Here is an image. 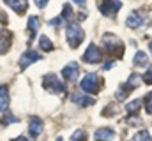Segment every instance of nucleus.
<instances>
[{
  "mask_svg": "<svg viewBox=\"0 0 152 141\" xmlns=\"http://www.w3.org/2000/svg\"><path fill=\"white\" fill-rule=\"evenodd\" d=\"M101 85H103V81L99 79V76H97L96 72H88V74L81 79V83H80L81 90L87 92V94H97V92L101 90Z\"/></svg>",
  "mask_w": 152,
  "mask_h": 141,
  "instance_id": "obj_2",
  "label": "nucleus"
},
{
  "mask_svg": "<svg viewBox=\"0 0 152 141\" xmlns=\"http://www.w3.org/2000/svg\"><path fill=\"white\" fill-rule=\"evenodd\" d=\"M11 34L9 32H5V30H0V55L2 53H5L7 49H9V46H11Z\"/></svg>",
  "mask_w": 152,
  "mask_h": 141,
  "instance_id": "obj_13",
  "label": "nucleus"
},
{
  "mask_svg": "<svg viewBox=\"0 0 152 141\" xmlns=\"http://www.w3.org/2000/svg\"><path fill=\"white\" fill-rule=\"evenodd\" d=\"M60 18H62V20H67V21L73 20V11H71V5H69V4L64 5V14H62Z\"/></svg>",
  "mask_w": 152,
  "mask_h": 141,
  "instance_id": "obj_25",
  "label": "nucleus"
},
{
  "mask_svg": "<svg viewBox=\"0 0 152 141\" xmlns=\"http://www.w3.org/2000/svg\"><path fill=\"white\" fill-rule=\"evenodd\" d=\"M101 58H103V53L96 44H90L83 55V62H87V64H97Z\"/></svg>",
  "mask_w": 152,
  "mask_h": 141,
  "instance_id": "obj_6",
  "label": "nucleus"
},
{
  "mask_svg": "<svg viewBox=\"0 0 152 141\" xmlns=\"http://www.w3.org/2000/svg\"><path fill=\"white\" fill-rule=\"evenodd\" d=\"M39 46H41V49H44V51H51V49H53V42H51L46 35H41V39H39Z\"/></svg>",
  "mask_w": 152,
  "mask_h": 141,
  "instance_id": "obj_18",
  "label": "nucleus"
},
{
  "mask_svg": "<svg viewBox=\"0 0 152 141\" xmlns=\"http://www.w3.org/2000/svg\"><path fill=\"white\" fill-rule=\"evenodd\" d=\"M18 120H20L18 116H14V115H11V113H7L5 116H2V120H0V124L7 127L9 124H14V122H18Z\"/></svg>",
  "mask_w": 152,
  "mask_h": 141,
  "instance_id": "obj_23",
  "label": "nucleus"
},
{
  "mask_svg": "<svg viewBox=\"0 0 152 141\" xmlns=\"http://www.w3.org/2000/svg\"><path fill=\"white\" fill-rule=\"evenodd\" d=\"M145 23V18L140 14V12H131L129 16H127V20H126V25L129 27V28H138V27H142Z\"/></svg>",
  "mask_w": 152,
  "mask_h": 141,
  "instance_id": "obj_9",
  "label": "nucleus"
},
{
  "mask_svg": "<svg viewBox=\"0 0 152 141\" xmlns=\"http://www.w3.org/2000/svg\"><path fill=\"white\" fill-rule=\"evenodd\" d=\"M113 67V62H106V64H103V70H108Z\"/></svg>",
  "mask_w": 152,
  "mask_h": 141,
  "instance_id": "obj_29",
  "label": "nucleus"
},
{
  "mask_svg": "<svg viewBox=\"0 0 152 141\" xmlns=\"http://www.w3.org/2000/svg\"><path fill=\"white\" fill-rule=\"evenodd\" d=\"M36 5L42 9V7H46V5H48V0H36Z\"/></svg>",
  "mask_w": 152,
  "mask_h": 141,
  "instance_id": "obj_28",
  "label": "nucleus"
},
{
  "mask_svg": "<svg viewBox=\"0 0 152 141\" xmlns=\"http://www.w3.org/2000/svg\"><path fill=\"white\" fill-rule=\"evenodd\" d=\"M145 111L149 115H152V92H149L147 97H145Z\"/></svg>",
  "mask_w": 152,
  "mask_h": 141,
  "instance_id": "obj_26",
  "label": "nucleus"
},
{
  "mask_svg": "<svg viewBox=\"0 0 152 141\" xmlns=\"http://www.w3.org/2000/svg\"><path fill=\"white\" fill-rule=\"evenodd\" d=\"M131 141H152V140H151V134L147 131H140L138 134H134L131 138Z\"/></svg>",
  "mask_w": 152,
  "mask_h": 141,
  "instance_id": "obj_21",
  "label": "nucleus"
},
{
  "mask_svg": "<svg viewBox=\"0 0 152 141\" xmlns=\"http://www.w3.org/2000/svg\"><path fill=\"white\" fill-rule=\"evenodd\" d=\"M142 78H143V81H145L147 85H152V65L149 67V70H147V72L142 76Z\"/></svg>",
  "mask_w": 152,
  "mask_h": 141,
  "instance_id": "obj_27",
  "label": "nucleus"
},
{
  "mask_svg": "<svg viewBox=\"0 0 152 141\" xmlns=\"http://www.w3.org/2000/svg\"><path fill=\"white\" fill-rule=\"evenodd\" d=\"M42 85H44V88H46L48 92H51V94H60V92L66 90V88H64V83H62L55 74H46L44 79H42Z\"/></svg>",
  "mask_w": 152,
  "mask_h": 141,
  "instance_id": "obj_4",
  "label": "nucleus"
},
{
  "mask_svg": "<svg viewBox=\"0 0 152 141\" xmlns=\"http://www.w3.org/2000/svg\"><path fill=\"white\" fill-rule=\"evenodd\" d=\"M9 106V92L5 86H0V113H4Z\"/></svg>",
  "mask_w": 152,
  "mask_h": 141,
  "instance_id": "obj_15",
  "label": "nucleus"
},
{
  "mask_svg": "<svg viewBox=\"0 0 152 141\" xmlns=\"http://www.w3.org/2000/svg\"><path fill=\"white\" fill-rule=\"evenodd\" d=\"M129 92H131V90L127 88V85H126V83H124V85H120V86H118V90H117V99H118V101H124V99L127 97V94H129Z\"/></svg>",
  "mask_w": 152,
  "mask_h": 141,
  "instance_id": "obj_20",
  "label": "nucleus"
},
{
  "mask_svg": "<svg viewBox=\"0 0 152 141\" xmlns=\"http://www.w3.org/2000/svg\"><path fill=\"white\" fill-rule=\"evenodd\" d=\"M5 4L9 7H12V11L18 12V14H23L27 11V7H28V2L27 0H5Z\"/></svg>",
  "mask_w": 152,
  "mask_h": 141,
  "instance_id": "obj_12",
  "label": "nucleus"
},
{
  "mask_svg": "<svg viewBox=\"0 0 152 141\" xmlns=\"http://www.w3.org/2000/svg\"><path fill=\"white\" fill-rule=\"evenodd\" d=\"M39 28V18L37 16H30L28 18V34H30V41H32V37L36 35Z\"/></svg>",
  "mask_w": 152,
  "mask_h": 141,
  "instance_id": "obj_17",
  "label": "nucleus"
},
{
  "mask_svg": "<svg viewBox=\"0 0 152 141\" xmlns=\"http://www.w3.org/2000/svg\"><path fill=\"white\" fill-rule=\"evenodd\" d=\"M142 81H143V78H142L140 74H131L126 85H127V88H129V90H133V88L140 86V85H142Z\"/></svg>",
  "mask_w": 152,
  "mask_h": 141,
  "instance_id": "obj_16",
  "label": "nucleus"
},
{
  "mask_svg": "<svg viewBox=\"0 0 152 141\" xmlns=\"http://www.w3.org/2000/svg\"><path fill=\"white\" fill-rule=\"evenodd\" d=\"M140 106H142V99H134L133 102H129V104L126 106V109H127L129 113H138Z\"/></svg>",
  "mask_w": 152,
  "mask_h": 141,
  "instance_id": "obj_22",
  "label": "nucleus"
},
{
  "mask_svg": "<svg viewBox=\"0 0 152 141\" xmlns=\"http://www.w3.org/2000/svg\"><path fill=\"white\" fill-rule=\"evenodd\" d=\"M71 141H87V134L83 129H78L75 134L71 136Z\"/></svg>",
  "mask_w": 152,
  "mask_h": 141,
  "instance_id": "obj_24",
  "label": "nucleus"
},
{
  "mask_svg": "<svg viewBox=\"0 0 152 141\" xmlns=\"http://www.w3.org/2000/svg\"><path fill=\"white\" fill-rule=\"evenodd\" d=\"M133 65H147V55L143 51H138L136 57L133 58Z\"/></svg>",
  "mask_w": 152,
  "mask_h": 141,
  "instance_id": "obj_19",
  "label": "nucleus"
},
{
  "mask_svg": "<svg viewBox=\"0 0 152 141\" xmlns=\"http://www.w3.org/2000/svg\"><path fill=\"white\" fill-rule=\"evenodd\" d=\"M66 37H67V42L71 44V48H78L81 44L83 37H85V32H83V28L78 23H73L71 21L67 25V28H66Z\"/></svg>",
  "mask_w": 152,
  "mask_h": 141,
  "instance_id": "obj_3",
  "label": "nucleus"
},
{
  "mask_svg": "<svg viewBox=\"0 0 152 141\" xmlns=\"http://www.w3.org/2000/svg\"><path fill=\"white\" fill-rule=\"evenodd\" d=\"M14 141H28V140H27V138H23V136H20V138H16Z\"/></svg>",
  "mask_w": 152,
  "mask_h": 141,
  "instance_id": "obj_32",
  "label": "nucleus"
},
{
  "mask_svg": "<svg viewBox=\"0 0 152 141\" xmlns=\"http://www.w3.org/2000/svg\"><path fill=\"white\" fill-rule=\"evenodd\" d=\"M120 7H122V4H120L118 0H99V11H101L104 16L113 18Z\"/></svg>",
  "mask_w": 152,
  "mask_h": 141,
  "instance_id": "obj_5",
  "label": "nucleus"
},
{
  "mask_svg": "<svg viewBox=\"0 0 152 141\" xmlns=\"http://www.w3.org/2000/svg\"><path fill=\"white\" fill-rule=\"evenodd\" d=\"M149 48H151V51H152V41H151V42H149Z\"/></svg>",
  "mask_w": 152,
  "mask_h": 141,
  "instance_id": "obj_33",
  "label": "nucleus"
},
{
  "mask_svg": "<svg viewBox=\"0 0 152 141\" xmlns=\"http://www.w3.org/2000/svg\"><path fill=\"white\" fill-rule=\"evenodd\" d=\"M96 141H113L115 138V131L113 129H108V127H103V129H97L96 134H94Z\"/></svg>",
  "mask_w": 152,
  "mask_h": 141,
  "instance_id": "obj_10",
  "label": "nucleus"
},
{
  "mask_svg": "<svg viewBox=\"0 0 152 141\" xmlns=\"http://www.w3.org/2000/svg\"><path fill=\"white\" fill-rule=\"evenodd\" d=\"M73 102H75V104H78V106H83V108H85V106H92L94 102H96V101H94V99H92L90 95H81V94H75V95H73Z\"/></svg>",
  "mask_w": 152,
  "mask_h": 141,
  "instance_id": "obj_14",
  "label": "nucleus"
},
{
  "mask_svg": "<svg viewBox=\"0 0 152 141\" xmlns=\"http://www.w3.org/2000/svg\"><path fill=\"white\" fill-rule=\"evenodd\" d=\"M28 132H30L34 138H37L39 134L42 132V120H41L39 116L30 118V124H28Z\"/></svg>",
  "mask_w": 152,
  "mask_h": 141,
  "instance_id": "obj_11",
  "label": "nucleus"
},
{
  "mask_svg": "<svg viewBox=\"0 0 152 141\" xmlns=\"http://www.w3.org/2000/svg\"><path fill=\"white\" fill-rule=\"evenodd\" d=\"M73 2H75V4H78V5H81V7L85 5V0H73Z\"/></svg>",
  "mask_w": 152,
  "mask_h": 141,
  "instance_id": "obj_31",
  "label": "nucleus"
},
{
  "mask_svg": "<svg viewBox=\"0 0 152 141\" xmlns=\"http://www.w3.org/2000/svg\"><path fill=\"white\" fill-rule=\"evenodd\" d=\"M60 21H62V18H55V20H51V21H50V25H51V27H55V25H58Z\"/></svg>",
  "mask_w": 152,
  "mask_h": 141,
  "instance_id": "obj_30",
  "label": "nucleus"
},
{
  "mask_svg": "<svg viewBox=\"0 0 152 141\" xmlns=\"http://www.w3.org/2000/svg\"><path fill=\"white\" fill-rule=\"evenodd\" d=\"M78 74H80V67H78V64H76V62L67 64V65L62 69V76H64L67 81H71V83H75V81H76Z\"/></svg>",
  "mask_w": 152,
  "mask_h": 141,
  "instance_id": "obj_8",
  "label": "nucleus"
},
{
  "mask_svg": "<svg viewBox=\"0 0 152 141\" xmlns=\"http://www.w3.org/2000/svg\"><path fill=\"white\" fill-rule=\"evenodd\" d=\"M103 46H104V51L112 57H122V53H124V46H122L120 39L113 34H106L103 37Z\"/></svg>",
  "mask_w": 152,
  "mask_h": 141,
  "instance_id": "obj_1",
  "label": "nucleus"
},
{
  "mask_svg": "<svg viewBox=\"0 0 152 141\" xmlns=\"http://www.w3.org/2000/svg\"><path fill=\"white\" fill-rule=\"evenodd\" d=\"M37 60H41V55L36 53L34 49H28V51H25V53L20 57V67H21V69H27L30 64H34V62H37Z\"/></svg>",
  "mask_w": 152,
  "mask_h": 141,
  "instance_id": "obj_7",
  "label": "nucleus"
}]
</instances>
